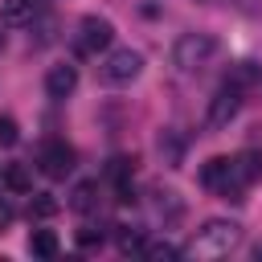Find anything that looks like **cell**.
Masks as SVG:
<instances>
[{"label":"cell","instance_id":"44dd1931","mask_svg":"<svg viewBox=\"0 0 262 262\" xmlns=\"http://www.w3.org/2000/svg\"><path fill=\"white\" fill-rule=\"evenodd\" d=\"M16 139H20V131H16V119H0V147H16Z\"/></svg>","mask_w":262,"mask_h":262},{"label":"cell","instance_id":"4fadbf2b","mask_svg":"<svg viewBox=\"0 0 262 262\" xmlns=\"http://www.w3.org/2000/svg\"><path fill=\"white\" fill-rule=\"evenodd\" d=\"M0 180H4V188H8V192H33V176H29V168H25V164H4Z\"/></svg>","mask_w":262,"mask_h":262},{"label":"cell","instance_id":"ba28073f","mask_svg":"<svg viewBox=\"0 0 262 262\" xmlns=\"http://www.w3.org/2000/svg\"><path fill=\"white\" fill-rule=\"evenodd\" d=\"M41 12V0H0V25L4 29H25Z\"/></svg>","mask_w":262,"mask_h":262},{"label":"cell","instance_id":"484cf974","mask_svg":"<svg viewBox=\"0 0 262 262\" xmlns=\"http://www.w3.org/2000/svg\"><path fill=\"white\" fill-rule=\"evenodd\" d=\"M258 86H262V82H258Z\"/></svg>","mask_w":262,"mask_h":262},{"label":"cell","instance_id":"603a6c76","mask_svg":"<svg viewBox=\"0 0 262 262\" xmlns=\"http://www.w3.org/2000/svg\"><path fill=\"white\" fill-rule=\"evenodd\" d=\"M12 217H16V213H12V205L0 196V229H8V225H12Z\"/></svg>","mask_w":262,"mask_h":262},{"label":"cell","instance_id":"3957f363","mask_svg":"<svg viewBox=\"0 0 262 262\" xmlns=\"http://www.w3.org/2000/svg\"><path fill=\"white\" fill-rule=\"evenodd\" d=\"M213 53H217V37L213 33H180L176 45H172V66L184 70V74H192V70L209 66Z\"/></svg>","mask_w":262,"mask_h":262},{"label":"cell","instance_id":"277c9868","mask_svg":"<svg viewBox=\"0 0 262 262\" xmlns=\"http://www.w3.org/2000/svg\"><path fill=\"white\" fill-rule=\"evenodd\" d=\"M139 74H143V53H139V49H115V53H106V61L98 66L102 86H131Z\"/></svg>","mask_w":262,"mask_h":262},{"label":"cell","instance_id":"30bf717a","mask_svg":"<svg viewBox=\"0 0 262 262\" xmlns=\"http://www.w3.org/2000/svg\"><path fill=\"white\" fill-rule=\"evenodd\" d=\"M184 147H188V139H184L176 127H164V131L156 135V151H160V160H164L168 168H180V164H184Z\"/></svg>","mask_w":262,"mask_h":262},{"label":"cell","instance_id":"7402d4cb","mask_svg":"<svg viewBox=\"0 0 262 262\" xmlns=\"http://www.w3.org/2000/svg\"><path fill=\"white\" fill-rule=\"evenodd\" d=\"M78 246H82V250L102 246V229H98V225H82V229H78Z\"/></svg>","mask_w":262,"mask_h":262},{"label":"cell","instance_id":"cb8c5ba5","mask_svg":"<svg viewBox=\"0 0 262 262\" xmlns=\"http://www.w3.org/2000/svg\"><path fill=\"white\" fill-rule=\"evenodd\" d=\"M254 258H262V246H254Z\"/></svg>","mask_w":262,"mask_h":262},{"label":"cell","instance_id":"9a60e30c","mask_svg":"<svg viewBox=\"0 0 262 262\" xmlns=\"http://www.w3.org/2000/svg\"><path fill=\"white\" fill-rule=\"evenodd\" d=\"M233 164H237V172H242L246 184L262 180V156H258V151H242V156H233Z\"/></svg>","mask_w":262,"mask_h":262},{"label":"cell","instance_id":"8fae6325","mask_svg":"<svg viewBox=\"0 0 262 262\" xmlns=\"http://www.w3.org/2000/svg\"><path fill=\"white\" fill-rule=\"evenodd\" d=\"M57 250H61V242H57L53 229H33L29 233V254L33 258H57Z\"/></svg>","mask_w":262,"mask_h":262},{"label":"cell","instance_id":"5b68a950","mask_svg":"<svg viewBox=\"0 0 262 262\" xmlns=\"http://www.w3.org/2000/svg\"><path fill=\"white\" fill-rule=\"evenodd\" d=\"M115 41V25L106 16H82L78 20V33H74V53L82 57H94L98 49H106Z\"/></svg>","mask_w":262,"mask_h":262},{"label":"cell","instance_id":"d4e9b609","mask_svg":"<svg viewBox=\"0 0 262 262\" xmlns=\"http://www.w3.org/2000/svg\"><path fill=\"white\" fill-rule=\"evenodd\" d=\"M0 29H4V25H0ZM0 49H4V33H0Z\"/></svg>","mask_w":262,"mask_h":262},{"label":"cell","instance_id":"ac0fdd59","mask_svg":"<svg viewBox=\"0 0 262 262\" xmlns=\"http://www.w3.org/2000/svg\"><path fill=\"white\" fill-rule=\"evenodd\" d=\"M156 209H160V217H164V213H168V217H184V201H180L172 188L156 192Z\"/></svg>","mask_w":262,"mask_h":262},{"label":"cell","instance_id":"6da1fadb","mask_svg":"<svg viewBox=\"0 0 262 262\" xmlns=\"http://www.w3.org/2000/svg\"><path fill=\"white\" fill-rule=\"evenodd\" d=\"M237 246H242V225L229 221V217H209V221L192 233L188 254H192V258H225V254L237 250Z\"/></svg>","mask_w":262,"mask_h":262},{"label":"cell","instance_id":"e0dca14e","mask_svg":"<svg viewBox=\"0 0 262 262\" xmlns=\"http://www.w3.org/2000/svg\"><path fill=\"white\" fill-rule=\"evenodd\" d=\"M131 172H135V156H115V160H111V168H106V176L115 180V188H123Z\"/></svg>","mask_w":262,"mask_h":262},{"label":"cell","instance_id":"8992f818","mask_svg":"<svg viewBox=\"0 0 262 262\" xmlns=\"http://www.w3.org/2000/svg\"><path fill=\"white\" fill-rule=\"evenodd\" d=\"M37 168H41L49 180H66V176L74 172V147H70L66 139H49V143H41V151H37Z\"/></svg>","mask_w":262,"mask_h":262},{"label":"cell","instance_id":"9c48e42d","mask_svg":"<svg viewBox=\"0 0 262 262\" xmlns=\"http://www.w3.org/2000/svg\"><path fill=\"white\" fill-rule=\"evenodd\" d=\"M74 86H78V70H74V66H66V61H61V66H49V74H45V94H49V98L61 102V98L74 94Z\"/></svg>","mask_w":262,"mask_h":262},{"label":"cell","instance_id":"7c38bea8","mask_svg":"<svg viewBox=\"0 0 262 262\" xmlns=\"http://www.w3.org/2000/svg\"><path fill=\"white\" fill-rule=\"evenodd\" d=\"M70 209L74 213H94L98 209V180H82L70 196Z\"/></svg>","mask_w":262,"mask_h":262},{"label":"cell","instance_id":"2e32d148","mask_svg":"<svg viewBox=\"0 0 262 262\" xmlns=\"http://www.w3.org/2000/svg\"><path fill=\"white\" fill-rule=\"evenodd\" d=\"M115 229H119L115 237H119V250H123V254H139V250H143V242H147L143 229H131V225H115Z\"/></svg>","mask_w":262,"mask_h":262},{"label":"cell","instance_id":"7a4b0ae2","mask_svg":"<svg viewBox=\"0 0 262 262\" xmlns=\"http://www.w3.org/2000/svg\"><path fill=\"white\" fill-rule=\"evenodd\" d=\"M201 184H205L209 192H217L221 201H246V196H242V192H246V180H242L233 156H213V160H205Z\"/></svg>","mask_w":262,"mask_h":262},{"label":"cell","instance_id":"ffe728a7","mask_svg":"<svg viewBox=\"0 0 262 262\" xmlns=\"http://www.w3.org/2000/svg\"><path fill=\"white\" fill-rule=\"evenodd\" d=\"M139 254H143V258H156V262H160V258H176L180 250H176L172 242H143V250H139Z\"/></svg>","mask_w":262,"mask_h":262},{"label":"cell","instance_id":"d6986e66","mask_svg":"<svg viewBox=\"0 0 262 262\" xmlns=\"http://www.w3.org/2000/svg\"><path fill=\"white\" fill-rule=\"evenodd\" d=\"M229 82L242 90V86H254V82H262V70H254L250 61H237L233 66V74H229Z\"/></svg>","mask_w":262,"mask_h":262},{"label":"cell","instance_id":"5bb4252c","mask_svg":"<svg viewBox=\"0 0 262 262\" xmlns=\"http://www.w3.org/2000/svg\"><path fill=\"white\" fill-rule=\"evenodd\" d=\"M57 209H61V205H57L53 192H33V196H29V217H33V221H49V217H57Z\"/></svg>","mask_w":262,"mask_h":262},{"label":"cell","instance_id":"52a82bcc","mask_svg":"<svg viewBox=\"0 0 262 262\" xmlns=\"http://www.w3.org/2000/svg\"><path fill=\"white\" fill-rule=\"evenodd\" d=\"M242 111V90L233 86V82H225L213 98H209V115H205V123L213 127V131H221V127H229V119Z\"/></svg>","mask_w":262,"mask_h":262}]
</instances>
